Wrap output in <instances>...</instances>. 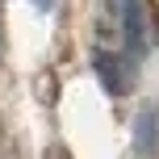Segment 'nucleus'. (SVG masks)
<instances>
[{"mask_svg":"<svg viewBox=\"0 0 159 159\" xmlns=\"http://www.w3.org/2000/svg\"><path fill=\"white\" fill-rule=\"evenodd\" d=\"M113 4H117L126 50L130 55H143V46H147V8H143V0H113Z\"/></svg>","mask_w":159,"mask_h":159,"instance_id":"nucleus-1","label":"nucleus"},{"mask_svg":"<svg viewBox=\"0 0 159 159\" xmlns=\"http://www.w3.org/2000/svg\"><path fill=\"white\" fill-rule=\"evenodd\" d=\"M155 151H159V105H143L134 117V155L155 159Z\"/></svg>","mask_w":159,"mask_h":159,"instance_id":"nucleus-2","label":"nucleus"},{"mask_svg":"<svg viewBox=\"0 0 159 159\" xmlns=\"http://www.w3.org/2000/svg\"><path fill=\"white\" fill-rule=\"evenodd\" d=\"M92 67H96V75H101V84L109 88V92H121V88H126V75H121V59H117V55H109V50H96Z\"/></svg>","mask_w":159,"mask_h":159,"instance_id":"nucleus-3","label":"nucleus"},{"mask_svg":"<svg viewBox=\"0 0 159 159\" xmlns=\"http://www.w3.org/2000/svg\"><path fill=\"white\" fill-rule=\"evenodd\" d=\"M34 4H38L42 13H50V8H55V0H34Z\"/></svg>","mask_w":159,"mask_h":159,"instance_id":"nucleus-4","label":"nucleus"}]
</instances>
